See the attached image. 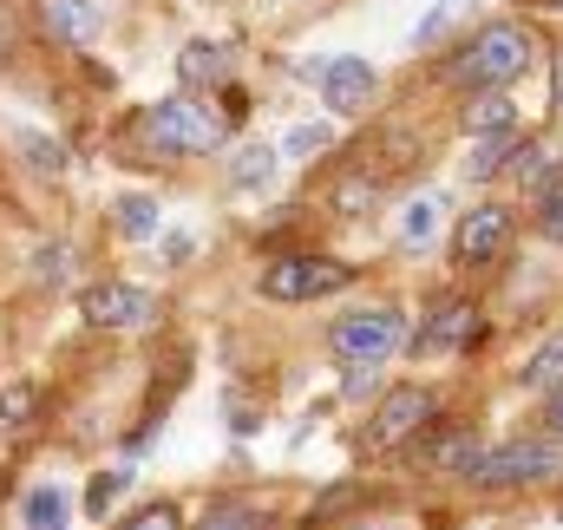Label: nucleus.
<instances>
[{
    "label": "nucleus",
    "mask_w": 563,
    "mask_h": 530,
    "mask_svg": "<svg viewBox=\"0 0 563 530\" xmlns=\"http://www.w3.org/2000/svg\"><path fill=\"white\" fill-rule=\"evenodd\" d=\"M563 478V445L551 439H505L465 465V485L478 492H518V485H551Z\"/></svg>",
    "instance_id": "obj_1"
},
{
    "label": "nucleus",
    "mask_w": 563,
    "mask_h": 530,
    "mask_svg": "<svg viewBox=\"0 0 563 530\" xmlns=\"http://www.w3.org/2000/svg\"><path fill=\"white\" fill-rule=\"evenodd\" d=\"M525 66H531V33L511 26V20H492V26L452 59V79L472 86V92H505Z\"/></svg>",
    "instance_id": "obj_2"
},
{
    "label": "nucleus",
    "mask_w": 563,
    "mask_h": 530,
    "mask_svg": "<svg viewBox=\"0 0 563 530\" xmlns=\"http://www.w3.org/2000/svg\"><path fill=\"white\" fill-rule=\"evenodd\" d=\"M407 314L400 308H354L328 328V347L347 361V367H387L400 347H407Z\"/></svg>",
    "instance_id": "obj_3"
},
{
    "label": "nucleus",
    "mask_w": 563,
    "mask_h": 530,
    "mask_svg": "<svg viewBox=\"0 0 563 530\" xmlns=\"http://www.w3.org/2000/svg\"><path fill=\"white\" fill-rule=\"evenodd\" d=\"M144 132H151V144L157 151H177V157H197V151H217L223 144V119L203 106V99H164L151 119H144Z\"/></svg>",
    "instance_id": "obj_4"
},
{
    "label": "nucleus",
    "mask_w": 563,
    "mask_h": 530,
    "mask_svg": "<svg viewBox=\"0 0 563 530\" xmlns=\"http://www.w3.org/2000/svg\"><path fill=\"white\" fill-rule=\"evenodd\" d=\"M341 281H347V263H334V256H276L263 268V295L269 301H321Z\"/></svg>",
    "instance_id": "obj_5"
},
{
    "label": "nucleus",
    "mask_w": 563,
    "mask_h": 530,
    "mask_svg": "<svg viewBox=\"0 0 563 530\" xmlns=\"http://www.w3.org/2000/svg\"><path fill=\"white\" fill-rule=\"evenodd\" d=\"M79 314L92 321V328H112V334H125V328H151L157 321V301L132 288V281H92L86 295H79Z\"/></svg>",
    "instance_id": "obj_6"
},
{
    "label": "nucleus",
    "mask_w": 563,
    "mask_h": 530,
    "mask_svg": "<svg viewBox=\"0 0 563 530\" xmlns=\"http://www.w3.org/2000/svg\"><path fill=\"white\" fill-rule=\"evenodd\" d=\"M478 341V308L465 301V295H445V301H432L420 321V334L407 341L413 354H459V347H472Z\"/></svg>",
    "instance_id": "obj_7"
},
{
    "label": "nucleus",
    "mask_w": 563,
    "mask_h": 530,
    "mask_svg": "<svg viewBox=\"0 0 563 530\" xmlns=\"http://www.w3.org/2000/svg\"><path fill=\"white\" fill-rule=\"evenodd\" d=\"M314 86H321V99H328V112L334 119H354L367 99H374V86H380V73L361 59V53H341V59H321V73H314Z\"/></svg>",
    "instance_id": "obj_8"
},
{
    "label": "nucleus",
    "mask_w": 563,
    "mask_h": 530,
    "mask_svg": "<svg viewBox=\"0 0 563 530\" xmlns=\"http://www.w3.org/2000/svg\"><path fill=\"white\" fill-rule=\"evenodd\" d=\"M432 406L439 399L426 394V387H394V394L380 399V412H374V426H367V439L387 452V445H407L413 432H426L432 426Z\"/></svg>",
    "instance_id": "obj_9"
},
{
    "label": "nucleus",
    "mask_w": 563,
    "mask_h": 530,
    "mask_svg": "<svg viewBox=\"0 0 563 530\" xmlns=\"http://www.w3.org/2000/svg\"><path fill=\"white\" fill-rule=\"evenodd\" d=\"M505 243H511V217L498 210V203H485V210H472L465 223H459V263L465 268H485L505 256Z\"/></svg>",
    "instance_id": "obj_10"
},
{
    "label": "nucleus",
    "mask_w": 563,
    "mask_h": 530,
    "mask_svg": "<svg viewBox=\"0 0 563 530\" xmlns=\"http://www.w3.org/2000/svg\"><path fill=\"white\" fill-rule=\"evenodd\" d=\"M445 223V190H413L400 203V250H432Z\"/></svg>",
    "instance_id": "obj_11"
},
{
    "label": "nucleus",
    "mask_w": 563,
    "mask_h": 530,
    "mask_svg": "<svg viewBox=\"0 0 563 530\" xmlns=\"http://www.w3.org/2000/svg\"><path fill=\"white\" fill-rule=\"evenodd\" d=\"M99 26H106L99 0H46V33H53V40H66V46H86Z\"/></svg>",
    "instance_id": "obj_12"
},
{
    "label": "nucleus",
    "mask_w": 563,
    "mask_h": 530,
    "mask_svg": "<svg viewBox=\"0 0 563 530\" xmlns=\"http://www.w3.org/2000/svg\"><path fill=\"white\" fill-rule=\"evenodd\" d=\"M177 79H184V86H217V79H230V53H223L217 40H190V46L177 53Z\"/></svg>",
    "instance_id": "obj_13"
},
{
    "label": "nucleus",
    "mask_w": 563,
    "mask_h": 530,
    "mask_svg": "<svg viewBox=\"0 0 563 530\" xmlns=\"http://www.w3.org/2000/svg\"><path fill=\"white\" fill-rule=\"evenodd\" d=\"M465 132H472V137H505V132H518V112H511V99H505V92H478V99L465 106Z\"/></svg>",
    "instance_id": "obj_14"
},
{
    "label": "nucleus",
    "mask_w": 563,
    "mask_h": 530,
    "mask_svg": "<svg viewBox=\"0 0 563 530\" xmlns=\"http://www.w3.org/2000/svg\"><path fill=\"white\" fill-rule=\"evenodd\" d=\"M33 412H40V387H33V380H13V387H0V439L26 432V426H33Z\"/></svg>",
    "instance_id": "obj_15"
},
{
    "label": "nucleus",
    "mask_w": 563,
    "mask_h": 530,
    "mask_svg": "<svg viewBox=\"0 0 563 530\" xmlns=\"http://www.w3.org/2000/svg\"><path fill=\"white\" fill-rule=\"evenodd\" d=\"M112 217H119V236H125V243H144V236L157 230V197H151V190H132V197H119Z\"/></svg>",
    "instance_id": "obj_16"
},
{
    "label": "nucleus",
    "mask_w": 563,
    "mask_h": 530,
    "mask_svg": "<svg viewBox=\"0 0 563 530\" xmlns=\"http://www.w3.org/2000/svg\"><path fill=\"white\" fill-rule=\"evenodd\" d=\"M269 170H276V151H269V144H243V151L230 157V184H236V190H263Z\"/></svg>",
    "instance_id": "obj_17"
},
{
    "label": "nucleus",
    "mask_w": 563,
    "mask_h": 530,
    "mask_svg": "<svg viewBox=\"0 0 563 530\" xmlns=\"http://www.w3.org/2000/svg\"><path fill=\"white\" fill-rule=\"evenodd\" d=\"M525 387H538V394H558V387H563V334H551V341L531 354V367H525Z\"/></svg>",
    "instance_id": "obj_18"
},
{
    "label": "nucleus",
    "mask_w": 563,
    "mask_h": 530,
    "mask_svg": "<svg viewBox=\"0 0 563 530\" xmlns=\"http://www.w3.org/2000/svg\"><path fill=\"white\" fill-rule=\"evenodd\" d=\"M511 144H518V132L478 137V144H472V157H465V177H492V170H505V164H511Z\"/></svg>",
    "instance_id": "obj_19"
},
{
    "label": "nucleus",
    "mask_w": 563,
    "mask_h": 530,
    "mask_svg": "<svg viewBox=\"0 0 563 530\" xmlns=\"http://www.w3.org/2000/svg\"><path fill=\"white\" fill-rule=\"evenodd\" d=\"M26 530H66V498H59V485H40V492L26 498Z\"/></svg>",
    "instance_id": "obj_20"
},
{
    "label": "nucleus",
    "mask_w": 563,
    "mask_h": 530,
    "mask_svg": "<svg viewBox=\"0 0 563 530\" xmlns=\"http://www.w3.org/2000/svg\"><path fill=\"white\" fill-rule=\"evenodd\" d=\"M20 157H26L40 177H59V170H66V151H59L46 132H20Z\"/></svg>",
    "instance_id": "obj_21"
},
{
    "label": "nucleus",
    "mask_w": 563,
    "mask_h": 530,
    "mask_svg": "<svg viewBox=\"0 0 563 530\" xmlns=\"http://www.w3.org/2000/svg\"><path fill=\"white\" fill-rule=\"evenodd\" d=\"M125 530H184V518H177L170 498H151V505H139V511L125 518Z\"/></svg>",
    "instance_id": "obj_22"
},
{
    "label": "nucleus",
    "mask_w": 563,
    "mask_h": 530,
    "mask_svg": "<svg viewBox=\"0 0 563 530\" xmlns=\"http://www.w3.org/2000/svg\"><path fill=\"white\" fill-rule=\"evenodd\" d=\"M538 230H544L551 243H563V177L538 190Z\"/></svg>",
    "instance_id": "obj_23"
},
{
    "label": "nucleus",
    "mask_w": 563,
    "mask_h": 530,
    "mask_svg": "<svg viewBox=\"0 0 563 530\" xmlns=\"http://www.w3.org/2000/svg\"><path fill=\"white\" fill-rule=\"evenodd\" d=\"M203 530H263V511H250V505H210Z\"/></svg>",
    "instance_id": "obj_24"
},
{
    "label": "nucleus",
    "mask_w": 563,
    "mask_h": 530,
    "mask_svg": "<svg viewBox=\"0 0 563 530\" xmlns=\"http://www.w3.org/2000/svg\"><path fill=\"white\" fill-rule=\"evenodd\" d=\"M367 203H374V184H367V177H347V184L334 190V210H347V217L367 210Z\"/></svg>",
    "instance_id": "obj_25"
},
{
    "label": "nucleus",
    "mask_w": 563,
    "mask_h": 530,
    "mask_svg": "<svg viewBox=\"0 0 563 530\" xmlns=\"http://www.w3.org/2000/svg\"><path fill=\"white\" fill-rule=\"evenodd\" d=\"M119 485H125L119 472H106V478H92V492H86V511H92V518H106V511H112V498H119Z\"/></svg>",
    "instance_id": "obj_26"
},
{
    "label": "nucleus",
    "mask_w": 563,
    "mask_h": 530,
    "mask_svg": "<svg viewBox=\"0 0 563 530\" xmlns=\"http://www.w3.org/2000/svg\"><path fill=\"white\" fill-rule=\"evenodd\" d=\"M445 26H452V13H426V20H420V33H413V46H432V40H439Z\"/></svg>",
    "instance_id": "obj_27"
},
{
    "label": "nucleus",
    "mask_w": 563,
    "mask_h": 530,
    "mask_svg": "<svg viewBox=\"0 0 563 530\" xmlns=\"http://www.w3.org/2000/svg\"><path fill=\"white\" fill-rule=\"evenodd\" d=\"M321 144H328V125H308V132L288 137V151H321Z\"/></svg>",
    "instance_id": "obj_28"
},
{
    "label": "nucleus",
    "mask_w": 563,
    "mask_h": 530,
    "mask_svg": "<svg viewBox=\"0 0 563 530\" xmlns=\"http://www.w3.org/2000/svg\"><path fill=\"white\" fill-rule=\"evenodd\" d=\"M347 394H354V399L374 394V367H354V374H347Z\"/></svg>",
    "instance_id": "obj_29"
},
{
    "label": "nucleus",
    "mask_w": 563,
    "mask_h": 530,
    "mask_svg": "<svg viewBox=\"0 0 563 530\" xmlns=\"http://www.w3.org/2000/svg\"><path fill=\"white\" fill-rule=\"evenodd\" d=\"M551 426H558V432H563V387H558V394H551Z\"/></svg>",
    "instance_id": "obj_30"
},
{
    "label": "nucleus",
    "mask_w": 563,
    "mask_h": 530,
    "mask_svg": "<svg viewBox=\"0 0 563 530\" xmlns=\"http://www.w3.org/2000/svg\"><path fill=\"white\" fill-rule=\"evenodd\" d=\"M551 7H558V13H563V0H551Z\"/></svg>",
    "instance_id": "obj_31"
},
{
    "label": "nucleus",
    "mask_w": 563,
    "mask_h": 530,
    "mask_svg": "<svg viewBox=\"0 0 563 530\" xmlns=\"http://www.w3.org/2000/svg\"><path fill=\"white\" fill-rule=\"evenodd\" d=\"M361 530H380V525H361Z\"/></svg>",
    "instance_id": "obj_32"
}]
</instances>
